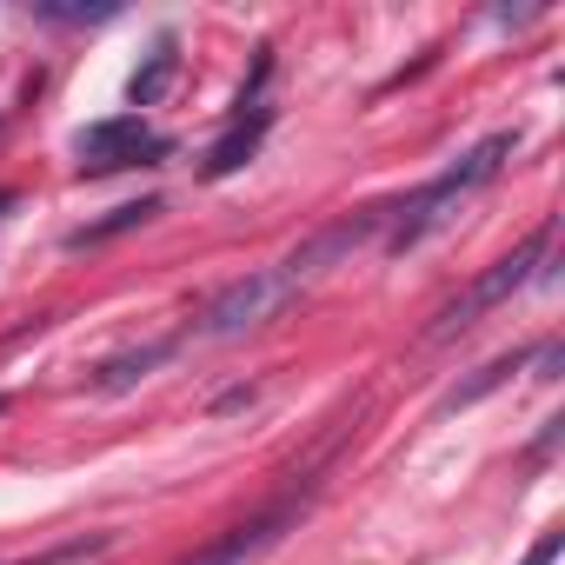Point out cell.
<instances>
[{
  "instance_id": "9c48e42d",
  "label": "cell",
  "mask_w": 565,
  "mask_h": 565,
  "mask_svg": "<svg viewBox=\"0 0 565 565\" xmlns=\"http://www.w3.org/2000/svg\"><path fill=\"white\" fill-rule=\"evenodd\" d=\"M519 366H525V353H499L492 366H479L472 380H459V386H452V393L439 399V413H459V406H479V399H486V393H499V386H505V380H512Z\"/></svg>"
},
{
  "instance_id": "277c9868",
  "label": "cell",
  "mask_w": 565,
  "mask_h": 565,
  "mask_svg": "<svg viewBox=\"0 0 565 565\" xmlns=\"http://www.w3.org/2000/svg\"><path fill=\"white\" fill-rule=\"evenodd\" d=\"M74 153H81V173H114V167H134V160H160L167 140L140 114H114V120L81 127L74 134Z\"/></svg>"
},
{
  "instance_id": "4fadbf2b",
  "label": "cell",
  "mask_w": 565,
  "mask_h": 565,
  "mask_svg": "<svg viewBox=\"0 0 565 565\" xmlns=\"http://www.w3.org/2000/svg\"><path fill=\"white\" fill-rule=\"evenodd\" d=\"M0 206H8V193H0Z\"/></svg>"
},
{
  "instance_id": "7a4b0ae2",
  "label": "cell",
  "mask_w": 565,
  "mask_h": 565,
  "mask_svg": "<svg viewBox=\"0 0 565 565\" xmlns=\"http://www.w3.org/2000/svg\"><path fill=\"white\" fill-rule=\"evenodd\" d=\"M545 259H552V226H539L525 246H512L505 259H492V266L472 279V287L459 294V300H446V307L433 313L426 340H433V347H439V340H459V333H466V327H479L492 307H505L512 294H525L532 279H552V266H545Z\"/></svg>"
},
{
  "instance_id": "5b68a950",
  "label": "cell",
  "mask_w": 565,
  "mask_h": 565,
  "mask_svg": "<svg viewBox=\"0 0 565 565\" xmlns=\"http://www.w3.org/2000/svg\"><path fill=\"white\" fill-rule=\"evenodd\" d=\"M294 519H300V505H294V499H287V505H266V512H253L246 525H226L220 539H206L200 552H186L180 565H253V558H259L279 532H287Z\"/></svg>"
},
{
  "instance_id": "6da1fadb",
  "label": "cell",
  "mask_w": 565,
  "mask_h": 565,
  "mask_svg": "<svg viewBox=\"0 0 565 565\" xmlns=\"http://www.w3.org/2000/svg\"><path fill=\"white\" fill-rule=\"evenodd\" d=\"M519 153V134H486L479 147H466L439 180H426L419 193H406L393 213H386V253H406V246H419L426 233H439L479 186H492L499 180V167Z\"/></svg>"
},
{
  "instance_id": "7c38bea8",
  "label": "cell",
  "mask_w": 565,
  "mask_h": 565,
  "mask_svg": "<svg viewBox=\"0 0 565 565\" xmlns=\"http://www.w3.org/2000/svg\"><path fill=\"white\" fill-rule=\"evenodd\" d=\"M552 558H558V532H545V539L525 552V565H552Z\"/></svg>"
},
{
  "instance_id": "3957f363",
  "label": "cell",
  "mask_w": 565,
  "mask_h": 565,
  "mask_svg": "<svg viewBox=\"0 0 565 565\" xmlns=\"http://www.w3.org/2000/svg\"><path fill=\"white\" fill-rule=\"evenodd\" d=\"M300 300V287L287 279V266H259L246 279H233V287H220L200 313H193V333L200 340H233V333H253L266 320H279Z\"/></svg>"
},
{
  "instance_id": "30bf717a",
  "label": "cell",
  "mask_w": 565,
  "mask_h": 565,
  "mask_svg": "<svg viewBox=\"0 0 565 565\" xmlns=\"http://www.w3.org/2000/svg\"><path fill=\"white\" fill-rule=\"evenodd\" d=\"M160 213V200H127V206H114L107 220H94V226H74L67 233V246L81 253V246H100V239H114V233H134V226H147Z\"/></svg>"
},
{
  "instance_id": "ba28073f",
  "label": "cell",
  "mask_w": 565,
  "mask_h": 565,
  "mask_svg": "<svg viewBox=\"0 0 565 565\" xmlns=\"http://www.w3.org/2000/svg\"><path fill=\"white\" fill-rule=\"evenodd\" d=\"M259 134H266V107H253V120H239V127H233V134H226L213 153H206V167H200V173H206V180H226V173H239V167L253 160Z\"/></svg>"
},
{
  "instance_id": "8992f818",
  "label": "cell",
  "mask_w": 565,
  "mask_h": 565,
  "mask_svg": "<svg viewBox=\"0 0 565 565\" xmlns=\"http://www.w3.org/2000/svg\"><path fill=\"white\" fill-rule=\"evenodd\" d=\"M167 353H173V340H153V347H134V353L100 360V366H94V393H127V386H140Z\"/></svg>"
},
{
  "instance_id": "8fae6325",
  "label": "cell",
  "mask_w": 565,
  "mask_h": 565,
  "mask_svg": "<svg viewBox=\"0 0 565 565\" xmlns=\"http://www.w3.org/2000/svg\"><path fill=\"white\" fill-rule=\"evenodd\" d=\"M239 406H253V386H233V393L213 399V413H239Z\"/></svg>"
},
{
  "instance_id": "52a82bcc",
  "label": "cell",
  "mask_w": 565,
  "mask_h": 565,
  "mask_svg": "<svg viewBox=\"0 0 565 565\" xmlns=\"http://www.w3.org/2000/svg\"><path fill=\"white\" fill-rule=\"evenodd\" d=\"M173 74H180V41H173V34H160V41H153V54H147V67L127 81V100H134V107H153V100L167 94V81H173Z\"/></svg>"
}]
</instances>
